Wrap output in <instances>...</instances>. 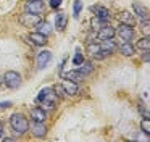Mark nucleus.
<instances>
[{
  "mask_svg": "<svg viewBox=\"0 0 150 142\" xmlns=\"http://www.w3.org/2000/svg\"><path fill=\"white\" fill-rule=\"evenodd\" d=\"M50 60H52V52H49V50L39 52V55H37V66H39L40 70H44V68L49 65Z\"/></svg>",
  "mask_w": 150,
  "mask_h": 142,
  "instance_id": "obj_7",
  "label": "nucleus"
},
{
  "mask_svg": "<svg viewBox=\"0 0 150 142\" xmlns=\"http://www.w3.org/2000/svg\"><path fill=\"white\" fill-rule=\"evenodd\" d=\"M115 28H111V26H102L100 29L97 31V37H98V40H107V39H113L115 37Z\"/></svg>",
  "mask_w": 150,
  "mask_h": 142,
  "instance_id": "obj_5",
  "label": "nucleus"
},
{
  "mask_svg": "<svg viewBox=\"0 0 150 142\" xmlns=\"http://www.w3.org/2000/svg\"><path fill=\"white\" fill-rule=\"evenodd\" d=\"M8 107H11V102H0V108H8Z\"/></svg>",
  "mask_w": 150,
  "mask_h": 142,
  "instance_id": "obj_32",
  "label": "nucleus"
},
{
  "mask_svg": "<svg viewBox=\"0 0 150 142\" xmlns=\"http://www.w3.org/2000/svg\"><path fill=\"white\" fill-rule=\"evenodd\" d=\"M60 5H62V0H50V6L52 8H58Z\"/></svg>",
  "mask_w": 150,
  "mask_h": 142,
  "instance_id": "obj_29",
  "label": "nucleus"
},
{
  "mask_svg": "<svg viewBox=\"0 0 150 142\" xmlns=\"http://www.w3.org/2000/svg\"><path fill=\"white\" fill-rule=\"evenodd\" d=\"M142 60H144V61H149V60H150V50H144Z\"/></svg>",
  "mask_w": 150,
  "mask_h": 142,
  "instance_id": "obj_30",
  "label": "nucleus"
},
{
  "mask_svg": "<svg viewBox=\"0 0 150 142\" xmlns=\"http://www.w3.org/2000/svg\"><path fill=\"white\" fill-rule=\"evenodd\" d=\"M29 2H33V0H29Z\"/></svg>",
  "mask_w": 150,
  "mask_h": 142,
  "instance_id": "obj_34",
  "label": "nucleus"
},
{
  "mask_svg": "<svg viewBox=\"0 0 150 142\" xmlns=\"http://www.w3.org/2000/svg\"><path fill=\"white\" fill-rule=\"evenodd\" d=\"M79 66H81V68H79L78 71H79V73H82L84 76H87V74H91L92 71H94V65H92L91 61H82Z\"/></svg>",
  "mask_w": 150,
  "mask_h": 142,
  "instance_id": "obj_17",
  "label": "nucleus"
},
{
  "mask_svg": "<svg viewBox=\"0 0 150 142\" xmlns=\"http://www.w3.org/2000/svg\"><path fill=\"white\" fill-rule=\"evenodd\" d=\"M140 129H142L144 134H150V121L147 118L142 119V123H140Z\"/></svg>",
  "mask_w": 150,
  "mask_h": 142,
  "instance_id": "obj_24",
  "label": "nucleus"
},
{
  "mask_svg": "<svg viewBox=\"0 0 150 142\" xmlns=\"http://www.w3.org/2000/svg\"><path fill=\"white\" fill-rule=\"evenodd\" d=\"M10 124H11V128H13L15 131L18 132V134H24V132L29 131V123H28V119L24 118L23 115H20V113H15V115H11Z\"/></svg>",
  "mask_w": 150,
  "mask_h": 142,
  "instance_id": "obj_1",
  "label": "nucleus"
},
{
  "mask_svg": "<svg viewBox=\"0 0 150 142\" xmlns=\"http://www.w3.org/2000/svg\"><path fill=\"white\" fill-rule=\"evenodd\" d=\"M137 47L142 48V50H150V39L149 36H145V37H142L139 42H137Z\"/></svg>",
  "mask_w": 150,
  "mask_h": 142,
  "instance_id": "obj_20",
  "label": "nucleus"
},
{
  "mask_svg": "<svg viewBox=\"0 0 150 142\" xmlns=\"http://www.w3.org/2000/svg\"><path fill=\"white\" fill-rule=\"evenodd\" d=\"M29 40L33 42L34 45H45L47 44V36L40 34V32H33L29 36Z\"/></svg>",
  "mask_w": 150,
  "mask_h": 142,
  "instance_id": "obj_14",
  "label": "nucleus"
},
{
  "mask_svg": "<svg viewBox=\"0 0 150 142\" xmlns=\"http://www.w3.org/2000/svg\"><path fill=\"white\" fill-rule=\"evenodd\" d=\"M115 42H113V39H107V40H103V45H102V48H105V50H110V52H113L115 50Z\"/></svg>",
  "mask_w": 150,
  "mask_h": 142,
  "instance_id": "obj_23",
  "label": "nucleus"
},
{
  "mask_svg": "<svg viewBox=\"0 0 150 142\" xmlns=\"http://www.w3.org/2000/svg\"><path fill=\"white\" fill-rule=\"evenodd\" d=\"M132 8H134V11H136V15L140 18V21L149 19V11H147V8L144 5H140L139 2H134L132 3Z\"/></svg>",
  "mask_w": 150,
  "mask_h": 142,
  "instance_id": "obj_10",
  "label": "nucleus"
},
{
  "mask_svg": "<svg viewBox=\"0 0 150 142\" xmlns=\"http://www.w3.org/2000/svg\"><path fill=\"white\" fill-rule=\"evenodd\" d=\"M81 10H82V2L81 0H74V5H73V16L78 18L79 13H81Z\"/></svg>",
  "mask_w": 150,
  "mask_h": 142,
  "instance_id": "obj_22",
  "label": "nucleus"
},
{
  "mask_svg": "<svg viewBox=\"0 0 150 142\" xmlns=\"http://www.w3.org/2000/svg\"><path fill=\"white\" fill-rule=\"evenodd\" d=\"M42 10H44L42 0H33V2L26 3V11H29V13H40Z\"/></svg>",
  "mask_w": 150,
  "mask_h": 142,
  "instance_id": "obj_11",
  "label": "nucleus"
},
{
  "mask_svg": "<svg viewBox=\"0 0 150 142\" xmlns=\"http://www.w3.org/2000/svg\"><path fill=\"white\" fill-rule=\"evenodd\" d=\"M62 77L73 81V82H81V81H84L86 76L82 73H79V71H68V73H62Z\"/></svg>",
  "mask_w": 150,
  "mask_h": 142,
  "instance_id": "obj_8",
  "label": "nucleus"
},
{
  "mask_svg": "<svg viewBox=\"0 0 150 142\" xmlns=\"http://www.w3.org/2000/svg\"><path fill=\"white\" fill-rule=\"evenodd\" d=\"M31 116H33L34 121H45L47 111L44 108H40V107H36V108H33V111H31Z\"/></svg>",
  "mask_w": 150,
  "mask_h": 142,
  "instance_id": "obj_13",
  "label": "nucleus"
},
{
  "mask_svg": "<svg viewBox=\"0 0 150 142\" xmlns=\"http://www.w3.org/2000/svg\"><path fill=\"white\" fill-rule=\"evenodd\" d=\"M53 92H55L57 97H65V90H63V86H55V87H53Z\"/></svg>",
  "mask_w": 150,
  "mask_h": 142,
  "instance_id": "obj_28",
  "label": "nucleus"
},
{
  "mask_svg": "<svg viewBox=\"0 0 150 142\" xmlns=\"http://www.w3.org/2000/svg\"><path fill=\"white\" fill-rule=\"evenodd\" d=\"M118 18H120V21L124 23V24H129V26L134 24V16L131 15V13H127V11H121Z\"/></svg>",
  "mask_w": 150,
  "mask_h": 142,
  "instance_id": "obj_18",
  "label": "nucleus"
},
{
  "mask_svg": "<svg viewBox=\"0 0 150 142\" xmlns=\"http://www.w3.org/2000/svg\"><path fill=\"white\" fill-rule=\"evenodd\" d=\"M2 136H4V128H2V124H0V139H2Z\"/></svg>",
  "mask_w": 150,
  "mask_h": 142,
  "instance_id": "obj_33",
  "label": "nucleus"
},
{
  "mask_svg": "<svg viewBox=\"0 0 150 142\" xmlns=\"http://www.w3.org/2000/svg\"><path fill=\"white\" fill-rule=\"evenodd\" d=\"M62 86H63V90H65L68 95H76V94H78V82H73V81H65Z\"/></svg>",
  "mask_w": 150,
  "mask_h": 142,
  "instance_id": "obj_15",
  "label": "nucleus"
},
{
  "mask_svg": "<svg viewBox=\"0 0 150 142\" xmlns=\"http://www.w3.org/2000/svg\"><path fill=\"white\" fill-rule=\"evenodd\" d=\"M82 61H84V57H82V53L78 50V53L74 55V58H73V63H74V65H78V66H79V65H81Z\"/></svg>",
  "mask_w": 150,
  "mask_h": 142,
  "instance_id": "obj_27",
  "label": "nucleus"
},
{
  "mask_svg": "<svg viewBox=\"0 0 150 142\" xmlns=\"http://www.w3.org/2000/svg\"><path fill=\"white\" fill-rule=\"evenodd\" d=\"M37 28H39V32L40 34H44V36H47V34H50V31H52V29H50V24L49 23H44V21H40L39 24H37Z\"/></svg>",
  "mask_w": 150,
  "mask_h": 142,
  "instance_id": "obj_21",
  "label": "nucleus"
},
{
  "mask_svg": "<svg viewBox=\"0 0 150 142\" xmlns=\"http://www.w3.org/2000/svg\"><path fill=\"white\" fill-rule=\"evenodd\" d=\"M4 82L10 89H18L21 86V74L16 71H7L4 76Z\"/></svg>",
  "mask_w": 150,
  "mask_h": 142,
  "instance_id": "obj_2",
  "label": "nucleus"
},
{
  "mask_svg": "<svg viewBox=\"0 0 150 142\" xmlns=\"http://www.w3.org/2000/svg\"><path fill=\"white\" fill-rule=\"evenodd\" d=\"M33 134L36 137H44L47 134V126H45V121H34L33 123V128H31Z\"/></svg>",
  "mask_w": 150,
  "mask_h": 142,
  "instance_id": "obj_6",
  "label": "nucleus"
},
{
  "mask_svg": "<svg viewBox=\"0 0 150 142\" xmlns=\"http://www.w3.org/2000/svg\"><path fill=\"white\" fill-rule=\"evenodd\" d=\"M66 24H68V15L66 13H58V15L55 16V26L58 31H63V29L66 28Z\"/></svg>",
  "mask_w": 150,
  "mask_h": 142,
  "instance_id": "obj_12",
  "label": "nucleus"
},
{
  "mask_svg": "<svg viewBox=\"0 0 150 142\" xmlns=\"http://www.w3.org/2000/svg\"><path fill=\"white\" fill-rule=\"evenodd\" d=\"M140 111H142V115H144V118H150V113L147 111L145 108H144V105H140Z\"/></svg>",
  "mask_w": 150,
  "mask_h": 142,
  "instance_id": "obj_31",
  "label": "nucleus"
},
{
  "mask_svg": "<svg viewBox=\"0 0 150 142\" xmlns=\"http://www.w3.org/2000/svg\"><path fill=\"white\" fill-rule=\"evenodd\" d=\"M40 21H42V19H40V16L37 15V13H29V11H26L20 18V23H21V24H24V26H28V28L37 26Z\"/></svg>",
  "mask_w": 150,
  "mask_h": 142,
  "instance_id": "obj_4",
  "label": "nucleus"
},
{
  "mask_svg": "<svg viewBox=\"0 0 150 142\" xmlns=\"http://www.w3.org/2000/svg\"><path fill=\"white\" fill-rule=\"evenodd\" d=\"M102 26H105V21H102L100 18H97V16H94V18L91 19V28H92V31H95V32H97L98 29L102 28Z\"/></svg>",
  "mask_w": 150,
  "mask_h": 142,
  "instance_id": "obj_19",
  "label": "nucleus"
},
{
  "mask_svg": "<svg viewBox=\"0 0 150 142\" xmlns=\"http://www.w3.org/2000/svg\"><path fill=\"white\" fill-rule=\"evenodd\" d=\"M120 50H121V53L126 55V57H132V55L136 53V48H134V45L131 44V42H124L120 47Z\"/></svg>",
  "mask_w": 150,
  "mask_h": 142,
  "instance_id": "obj_16",
  "label": "nucleus"
},
{
  "mask_svg": "<svg viewBox=\"0 0 150 142\" xmlns=\"http://www.w3.org/2000/svg\"><path fill=\"white\" fill-rule=\"evenodd\" d=\"M115 32H116V34L120 36L123 40H126V42H131V40H132V37H134V29H132V26L124 24V23H121V24L118 26V29H115Z\"/></svg>",
  "mask_w": 150,
  "mask_h": 142,
  "instance_id": "obj_3",
  "label": "nucleus"
},
{
  "mask_svg": "<svg viewBox=\"0 0 150 142\" xmlns=\"http://www.w3.org/2000/svg\"><path fill=\"white\" fill-rule=\"evenodd\" d=\"M140 31H142L145 36H149V34H150V21H149V19L142 21V24H140Z\"/></svg>",
  "mask_w": 150,
  "mask_h": 142,
  "instance_id": "obj_25",
  "label": "nucleus"
},
{
  "mask_svg": "<svg viewBox=\"0 0 150 142\" xmlns=\"http://www.w3.org/2000/svg\"><path fill=\"white\" fill-rule=\"evenodd\" d=\"M98 50H100V45H98L97 42H91V45H89V52H91V55H95Z\"/></svg>",
  "mask_w": 150,
  "mask_h": 142,
  "instance_id": "obj_26",
  "label": "nucleus"
},
{
  "mask_svg": "<svg viewBox=\"0 0 150 142\" xmlns=\"http://www.w3.org/2000/svg\"><path fill=\"white\" fill-rule=\"evenodd\" d=\"M92 11H95V16L100 18L102 21H105V23L110 19V10L105 8V6H100V5H98V6H92Z\"/></svg>",
  "mask_w": 150,
  "mask_h": 142,
  "instance_id": "obj_9",
  "label": "nucleus"
}]
</instances>
